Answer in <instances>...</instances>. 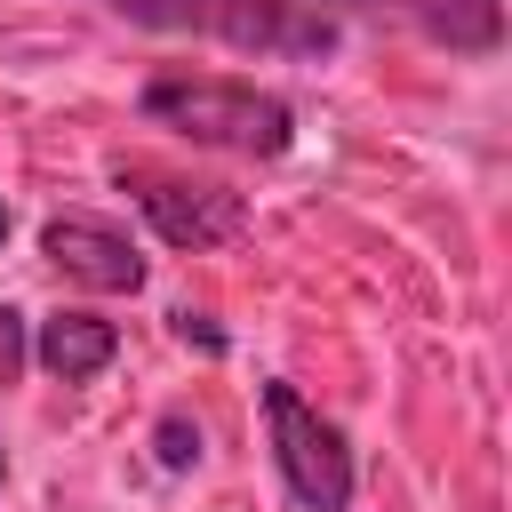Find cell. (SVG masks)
<instances>
[{
    "instance_id": "1",
    "label": "cell",
    "mask_w": 512,
    "mask_h": 512,
    "mask_svg": "<svg viewBox=\"0 0 512 512\" xmlns=\"http://www.w3.org/2000/svg\"><path fill=\"white\" fill-rule=\"evenodd\" d=\"M144 120L176 128L192 144H216V152H248V160H272L296 136V112L272 88L216 80V72H160V80H144Z\"/></svg>"
},
{
    "instance_id": "2",
    "label": "cell",
    "mask_w": 512,
    "mask_h": 512,
    "mask_svg": "<svg viewBox=\"0 0 512 512\" xmlns=\"http://www.w3.org/2000/svg\"><path fill=\"white\" fill-rule=\"evenodd\" d=\"M112 8L152 32L224 40L240 56H328L336 48V24L304 0H112Z\"/></svg>"
},
{
    "instance_id": "3",
    "label": "cell",
    "mask_w": 512,
    "mask_h": 512,
    "mask_svg": "<svg viewBox=\"0 0 512 512\" xmlns=\"http://www.w3.org/2000/svg\"><path fill=\"white\" fill-rule=\"evenodd\" d=\"M264 432H272V464H280V480L304 512L352 504V448L320 408H304L296 384H264Z\"/></svg>"
},
{
    "instance_id": "4",
    "label": "cell",
    "mask_w": 512,
    "mask_h": 512,
    "mask_svg": "<svg viewBox=\"0 0 512 512\" xmlns=\"http://www.w3.org/2000/svg\"><path fill=\"white\" fill-rule=\"evenodd\" d=\"M120 184H136V208L160 224L168 248H224V240H240V224H248L240 192H224V184H184V176L144 168V160H128Z\"/></svg>"
},
{
    "instance_id": "5",
    "label": "cell",
    "mask_w": 512,
    "mask_h": 512,
    "mask_svg": "<svg viewBox=\"0 0 512 512\" xmlns=\"http://www.w3.org/2000/svg\"><path fill=\"white\" fill-rule=\"evenodd\" d=\"M40 256H48L64 280L104 288V296H136V288H144V256L128 248V232H112V224H96V216H48Z\"/></svg>"
},
{
    "instance_id": "6",
    "label": "cell",
    "mask_w": 512,
    "mask_h": 512,
    "mask_svg": "<svg viewBox=\"0 0 512 512\" xmlns=\"http://www.w3.org/2000/svg\"><path fill=\"white\" fill-rule=\"evenodd\" d=\"M328 8H360L376 24H400V32H424L456 56H488L504 40V0H328Z\"/></svg>"
},
{
    "instance_id": "7",
    "label": "cell",
    "mask_w": 512,
    "mask_h": 512,
    "mask_svg": "<svg viewBox=\"0 0 512 512\" xmlns=\"http://www.w3.org/2000/svg\"><path fill=\"white\" fill-rule=\"evenodd\" d=\"M32 352H40V368H48L56 384H88L96 368H112L120 328H112V320H96V312H48Z\"/></svg>"
},
{
    "instance_id": "8",
    "label": "cell",
    "mask_w": 512,
    "mask_h": 512,
    "mask_svg": "<svg viewBox=\"0 0 512 512\" xmlns=\"http://www.w3.org/2000/svg\"><path fill=\"white\" fill-rule=\"evenodd\" d=\"M24 360H32L24 312H8V304H0V384H16V376H24Z\"/></svg>"
},
{
    "instance_id": "9",
    "label": "cell",
    "mask_w": 512,
    "mask_h": 512,
    "mask_svg": "<svg viewBox=\"0 0 512 512\" xmlns=\"http://www.w3.org/2000/svg\"><path fill=\"white\" fill-rule=\"evenodd\" d=\"M192 456H200V424L184 432V416H160V464H176V472H184Z\"/></svg>"
},
{
    "instance_id": "10",
    "label": "cell",
    "mask_w": 512,
    "mask_h": 512,
    "mask_svg": "<svg viewBox=\"0 0 512 512\" xmlns=\"http://www.w3.org/2000/svg\"><path fill=\"white\" fill-rule=\"evenodd\" d=\"M0 240H8V208H0Z\"/></svg>"
},
{
    "instance_id": "11",
    "label": "cell",
    "mask_w": 512,
    "mask_h": 512,
    "mask_svg": "<svg viewBox=\"0 0 512 512\" xmlns=\"http://www.w3.org/2000/svg\"><path fill=\"white\" fill-rule=\"evenodd\" d=\"M0 472H8V464H0Z\"/></svg>"
}]
</instances>
